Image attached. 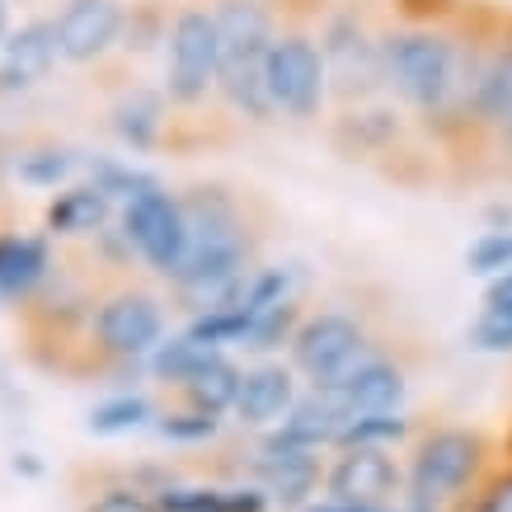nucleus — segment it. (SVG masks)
<instances>
[{
  "label": "nucleus",
  "mask_w": 512,
  "mask_h": 512,
  "mask_svg": "<svg viewBox=\"0 0 512 512\" xmlns=\"http://www.w3.org/2000/svg\"><path fill=\"white\" fill-rule=\"evenodd\" d=\"M52 19L66 66H104L123 43L127 0H62Z\"/></svg>",
  "instance_id": "obj_15"
},
{
  "label": "nucleus",
  "mask_w": 512,
  "mask_h": 512,
  "mask_svg": "<svg viewBox=\"0 0 512 512\" xmlns=\"http://www.w3.org/2000/svg\"><path fill=\"white\" fill-rule=\"evenodd\" d=\"M57 268V240L47 231H0V306H33Z\"/></svg>",
  "instance_id": "obj_16"
},
{
  "label": "nucleus",
  "mask_w": 512,
  "mask_h": 512,
  "mask_svg": "<svg viewBox=\"0 0 512 512\" xmlns=\"http://www.w3.org/2000/svg\"><path fill=\"white\" fill-rule=\"evenodd\" d=\"M301 512H376V508H362V503H343V498L320 494V498L311 503V508H301Z\"/></svg>",
  "instance_id": "obj_39"
},
{
  "label": "nucleus",
  "mask_w": 512,
  "mask_h": 512,
  "mask_svg": "<svg viewBox=\"0 0 512 512\" xmlns=\"http://www.w3.org/2000/svg\"><path fill=\"white\" fill-rule=\"evenodd\" d=\"M325 395L343 419H357V414H381V409H409V367L404 357L386 343H376L367 357H357L353 367L329 381V386H315Z\"/></svg>",
  "instance_id": "obj_11"
},
{
  "label": "nucleus",
  "mask_w": 512,
  "mask_h": 512,
  "mask_svg": "<svg viewBox=\"0 0 512 512\" xmlns=\"http://www.w3.org/2000/svg\"><path fill=\"white\" fill-rule=\"evenodd\" d=\"M282 5V29L268 47V99L273 113L287 123H320L329 113V76L325 57H320V38H315V19L325 15L329 0H278Z\"/></svg>",
  "instance_id": "obj_4"
},
{
  "label": "nucleus",
  "mask_w": 512,
  "mask_h": 512,
  "mask_svg": "<svg viewBox=\"0 0 512 512\" xmlns=\"http://www.w3.org/2000/svg\"><path fill=\"white\" fill-rule=\"evenodd\" d=\"M160 512H273V503L264 498V489L249 480H179L156 498Z\"/></svg>",
  "instance_id": "obj_19"
},
{
  "label": "nucleus",
  "mask_w": 512,
  "mask_h": 512,
  "mask_svg": "<svg viewBox=\"0 0 512 512\" xmlns=\"http://www.w3.org/2000/svg\"><path fill=\"white\" fill-rule=\"evenodd\" d=\"M170 15L174 10L160 5V0H132V5H127V19H123V43H118V52L132 57V62H146V57L165 52Z\"/></svg>",
  "instance_id": "obj_30"
},
{
  "label": "nucleus",
  "mask_w": 512,
  "mask_h": 512,
  "mask_svg": "<svg viewBox=\"0 0 512 512\" xmlns=\"http://www.w3.org/2000/svg\"><path fill=\"white\" fill-rule=\"evenodd\" d=\"M475 151L470 156H512V15H498L470 104Z\"/></svg>",
  "instance_id": "obj_10"
},
{
  "label": "nucleus",
  "mask_w": 512,
  "mask_h": 512,
  "mask_svg": "<svg viewBox=\"0 0 512 512\" xmlns=\"http://www.w3.org/2000/svg\"><path fill=\"white\" fill-rule=\"evenodd\" d=\"M212 15H217V99L240 123H278L264 66L268 47L282 29V5L278 0H212Z\"/></svg>",
  "instance_id": "obj_1"
},
{
  "label": "nucleus",
  "mask_w": 512,
  "mask_h": 512,
  "mask_svg": "<svg viewBox=\"0 0 512 512\" xmlns=\"http://www.w3.org/2000/svg\"><path fill=\"white\" fill-rule=\"evenodd\" d=\"M118 226H123L132 249H137L141 273H151L165 287L188 254V217H184L179 193L160 188L151 198L127 202V207H118Z\"/></svg>",
  "instance_id": "obj_9"
},
{
  "label": "nucleus",
  "mask_w": 512,
  "mask_h": 512,
  "mask_svg": "<svg viewBox=\"0 0 512 512\" xmlns=\"http://www.w3.org/2000/svg\"><path fill=\"white\" fill-rule=\"evenodd\" d=\"M80 179H90L104 198L113 202V207H127V202L137 198H151V193H160L165 188V179H160L156 170H146L141 160L132 156H85V174Z\"/></svg>",
  "instance_id": "obj_26"
},
{
  "label": "nucleus",
  "mask_w": 512,
  "mask_h": 512,
  "mask_svg": "<svg viewBox=\"0 0 512 512\" xmlns=\"http://www.w3.org/2000/svg\"><path fill=\"white\" fill-rule=\"evenodd\" d=\"M480 221H484V231H512V202L508 198L484 202V207H480Z\"/></svg>",
  "instance_id": "obj_36"
},
{
  "label": "nucleus",
  "mask_w": 512,
  "mask_h": 512,
  "mask_svg": "<svg viewBox=\"0 0 512 512\" xmlns=\"http://www.w3.org/2000/svg\"><path fill=\"white\" fill-rule=\"evenodd\" d=\"M423 419L414 409H381V414H357V419L343 423L339 433V447L334 451H348V447H372V451H409V442L419 437Z\"/></svg>",
  "instance_id": "obj_27"
},
{
  "label": "nucleus",
  "mask_w": 512,
  "mask_h": 512,
  "mask_svg": "<svg viewBox=\"0 0 512 512\" xmlns=\"http://www.w3.org/2000/svg\"><path fill=\"white\" fill-rule=\"evenodd\" d=\"M306 381L296 376V367L287 357H259V362H245V381H240V395H235L231 423L249 437L273 433L287 414L296 409Z\"/></svg>",
  "instance_id": "obj_13"
},
{
  "label": "nucleus",
  "mask_w": 512,
  "mask_h": 512,
  "mask_svg": "<svg viewBox=\"0 0 512 512\" xmlns=\"http://www.w3.org/2000/svg\"><path fill=\"white\" fill-rule=\"evenodd\" d=\"M414 132V118L395 104V99H372V104H353V109H334L329 118V141L339 146V156L348 160H381V156H404L400 146Z\"/></svg>",
  "instance_id": "obj_14"
},
{
  "label": "nucleus",
  "mask_w": 512,
  "mask_h": 512,
  "mask_svg": "<svg viewBox=\"0 0 512 512\" xmlns=\"http://www.w3.org/2000/svg\"><path fill=\"white\" fill-rule=\"evenodd\" d=\"M240 381H245V362H240L235 353H217L184 390H179V395H174V404H188V409H198V414L231 419L235 395H240Z\"/></svg>",
  "instance_id": "obj_24"
},
{
  "label": "nucleus",
  "mask_w": 512,
  "mask_h": 512,
  "mask_svg": "<svg viewBox=\"0 0 512 512\" xmlns=\"http://www.w3.org/2000/svg\"><path fill=\"white\" fill-rule=\"evenodd\" d=\"M85 156L90 151H76V146H33L24 156L15 160V174L24 188H57L62 193L66 184H76L80 174H85Z\"/></svg>",
  "instance_id": "obj_29"
},
{
  "label": "nucleus",
  "mask_w": 512,
  "mask_h": 512,
  "mask_svg": "<svg viewBox=\"0 0 512 512\" xmlns=\"http://www.w3.org/2000/svg\"><path fill=\"white\" fill-rule=\"evenodd\" d=\"M221 348H207V343H198V339H188L184 329H170L165 334V343H160L156 353L146 357V386H156V390H165V395H179V390L193 381V376L217 357Z\"/></svg>",
  "instance_id": "obj_23"
},
{
  "label": "nucleus",
  "mask_w": 512,
  "mask_h": 512,
  "mask_svg": "<svg viewBox=\"0 0 512 512\" xmlns=\"http://www.w3.org/2000/svg\"><path fill=\"white\" fill-rule=\"evenodd\" d=\"M160 57H165L160 90L174 113H198L207 109V99H217V15L207 0L174 5Z\"/></svg>",
  "instance_id": "obj_6"
},
{
  "label": "nucleus",
  "mask_w": 512,
  "mask_h": 512,
  "mask_svg": "<svg viewBox=\"0 0 512 512\" xmlns=\"http://www.w3.org/2000/svg\"><path fill=\"white\" fill-rule=\"evenodd\" d=\"M170 127H174V109L160 85H137L132 80L109 104V132L132 151V160L160 151L170 141Z\"/></svg>",
  "instance_id": "obj_18"
},
{
  "label": "nucleus",
  "mask_w": 512,
  "mask_h": 512,
  "mask_svg": "<svg viewBox=\"0 0 512 512\" xmlns=\"http://www.w3.org/2000/svg\"><path fill=\"white\" fill-rule=\"evenodd\" d=\"M10 38V0H0V47Z\"/></svg>",
  "instance_id": "obj_41"
},
{
  "label": "nucleus",
  "mask_w": 512,
  "mask_h": 512,
  "mask_svg": "<svg viewBox=\"0 0 512 512\" xmlns=\"http://www.w3.org/2000/svg\"><path fill=\"white\" fill-rule=\"evenodd\" d=\"M386 512H437V508H428V503H414V498H400L395 508H386Z\"/></svg>",
  "instance_id": "obj_40"
},
{
  "label": "nucleus",
  "mask_w": 512,
  "mask_h": 512,
  "mask_svg": "<svg viewBox=\"0 0 512 512\" xmlns=\"http://www.w3.org/2000/svg\"><path fill=\"white\" fill-rule=\"evenodd\" d=\"M10 470H15L19 480H43L47 461L38 456V451H15V456H10Z\"/></svg>",
  "instance_id": "obj_37"
},
{
  "label": "nucleus",
  "mask_w": 512,
  "mask_h": 512,
  "mask_svg": "<svg viewBox=\"0 0 512 512\" xmlns=\"http://www.w3.org/2000/svg\"><path fill=\"white\" fill-rule=\"evenodd\" d=\"M466 343L475 353L508 357L512 353V306H484L475 311V320L466 325Z\"/></svg>",
  "instance_id": "obj_32"
},
{
  "label": "nucleus",
  "mask_w": 512,
  "mask_h": 512,
  "mask_svg": "<svg viewBox=\"0 0 512 512\" xmlns=\"http://www.w3.org/2000/svg\"><path fill=\"white\" fill-rule=\"evenodd\" d=\"M188 339L207 343V348H221V353H235L240 339H245V311H231V306H212V311H193L184 315L179 325Z\"/></svg>",
  "instance_id": "obj_31"
},
{
  "label": "nucleus",
  "mask_w": 512,
  "mask_h": 512,
  "mask_svg": "<svg viewBox=\"0 0 512 512\" xmlns=\"http://www.w3.org/2000/svg\"><path fill=\"white\" fill-rule=\"evenodd\" d=\"M80 512H160V503L151 494H141V489H132L127 480H99L85 494V503H80Z\"/></svg>",
  "instance_id": "obj_34"
},
{
  "label": "nucleus",
  "mask_w": 512,
  "mask_h": 512,
  "mask_svg": "<svg viewBox=\"0 0 512 512\" xmlns=\"http://www.w3.org/2000/svg\"><path fill=\"white\" fill-rule=\"evenodd\" d=\"M386 19L390 10H376L372 0H329L315 19L334 109L386 99Z\"/></svg>",
  "instance_id": "obj_3"
},
{
  "label": "nucleus",
  "mask_w": 512,
  "mask_h": 512,
  "mask_svg": "<svg viewBox=\"0 0 512 512\" xmlns=\"http://www.w3.org/2000/svg\"><path fill=\"white\" fill-rule=\"evenodd\" d=\"M343 414L334 409V404L320 395V390H301V400H296V409L287 414V419L273 428V442H282V447H296V451H320V456H329V451L339 447V433H343Z\"/></svg>",
  "instance_id": "obj_22"
},
{
  "label": "nucleus",
  "mask_w": 512,
  "mask_h": 512,
  "mask_svg": "<svg viewBox=\"0 0 512 512\" xmlns=\"http://www.w3.org/2000/svg\"><path fill=\"white\" fill-rule=\"evenodd\" d=\"M480 301H484V306H512V268H508V273H498V278L484 282Z\"/></svg>",
  "instance_id": "obj_38"
},
{
  "label": "nucleus",
  "mask_w": 512,
  "mask_h": 512,
  "mask_svg": "<svg viewBox=\"0 0 512 512\" xmlns=\"http://www.w3.org/2000/svg\"><path fill=\"white\" fill-rule=\"evenodd\" d=\"M165 334H170V296L146 278L109 282L85 329V362L94 372L146 367V357L165 343Z\"/></svg>",
  "instance_id": "obj_5"
},
{
  "label": "nucleus",
  "mask_w": 512,
  "mask_h": 512,
  "mask_svg": "<svg viewBox=\"0 0 512 512\" xmlns=\"http://www.w3.org/2000/svg\"><path fill=\"white\" fill-rule=\"evenodd\" d=\"M512 268V231H480L466 245V273L470 278H498Z\"/></svg>",
  "instance_id": "obj_33"
},
{
  "label": "nucleus",
  "mask_w": 512,
  "mask_h": 512,
  "mask_svg": "<svg viewBox=\"0 0 512 512\" xmlns=\"http://www.w3.org/2000/svg\"><path fill=\"white\" fill-rule=\"evenodd\" d=\"M456 512H512V461H498V466L489 470V480Z\"/></svg>",
  "instance_id": "obj_35"
},
{
  "label": "nucleus",
  "mask_w": 512,
  "mask_h": 512,
  "mask_svg": "<svg viewBox=\"0 0 512 512\" xmlns=\"http://www.w3.org/2000/svg\"><path fill=\"white\" fill-rule=\"evenodd\" d=\"M62 62V43H57V19L33 15L19 29H10L0 47V94H24L43 85Z\"/></svg>",
  "instance_id": "obj_17"
},
{
  "label": "nucleus",
  "mask_w": 512,
  "mask_h": 512,
  "mask_svg": "<svg viewBox=\"0 0 512 512\" xmlns=\"http://www.w3.org/2000/svg\"><path fill=\"white\" fill-rule=\"evenodd\" d=\"M160 409H165V404L151 395V386L109 390L104 400L90 404V414H85V433H90V437H104V442L151 433V428H156V419H160Z\"/></svg>",
  "instance_id": "obj_21"
},
{
  "label": "nucleus",
  "mask_w": 512,
  "mask_h": 512,
  "mask_svg": "<svg viewBox=\"0 0 512 512\" xmlns=\"http://www.w3.org/2000/svg\"><path fill=\"white\" fill-rule=\"evenodd\" d=\"M503 461H512V428H508V437H503Z\"/></svg>",
  "instance_id": "obj_42"
},
{
  "label": "nucleus",
  "mask_w": 512,
  "mask_h": 512,
  "mask_svg": "<svg viewBox=\"0 0 512 512\" xmlns=\"http://www.w3.org/2000/svg\"><path fill=\"white\" fill-rule=\"evenodd\" d=\"M226 423L231 419H217V414H198V409H188V404H165L160 409V419L151 433L174 451H207L217 447L221 437H226Z\"/></svg>",
  "instance_id": "obj_28"
},
{
  "label": "nucleus",
  "mask_w": 512,
  "mask_h": 512,
  "mask_svg": "<svg viewBox=\"0 0 512 512\" xmlns=\"http://www.w3.org/2000/svg\"><path fill=\"white\" fill-rule=\"evenodd\" d=\"M0 188H5V156H0Z\"/></svg>",
  "instance_id": "obj_43"
},
{
  "label": "nucleus",
  "mask_w": 512,
  "mask_h": 512,
  "mask_svg": "<svg viewBox=\"0 0 512 512\" xmlns=\"http://www.w3.org/2000/svg\"><path fill=\"white\" fill-rule=\"evenodd\" d=\"M113 217H118V207L90 179H76L62 193H52V202H47V212H43V231L52 240H85L90 245Z\"/></svg>",
  "instance_id": "obj_20"
},
{
  "label": "nucleus",
  "mask_w": 512,
  "mask_h": 512,
  "mask_svg": "<svg viewBox=\"0 0 512 512\" xmlns=\"http://www.w3.org/2000/svg\"><path fill=\"white\" fill-rule=\"evenodd\" d=\"M376 334L367 325V315L357 306H311L301 329H296L292 348H287V362L296 367V376L306 386H329L339 381L357 357H367L376 348Z\"/></svg>",
  "instance_id": "obj_7"
},
{
  "label": "nucleus",
  "mask_w": 512,
  "mask_h": 512,
  "mask_svg": "<svg viewBox=\"0 0 512 512\" xmlns=\"http://www.w3.org/2000/svg\"><path fill=\"white\" fill-rule=\"evenodd\" d=\"M325 494L343 498V503H362V508H376V512L395 508L404 498V456L400 451H372V447L329 451Z\"/></svg>",
  "instance_id": "obj_12"
},
{
  "label": "nucleus",
  "mask_w": 512,
  "mask_h": 512,
  "mask_svg": "<svg viewBox=\"0 0 512 512\" xmlns=\"http://www.w3.org/2000/svg\"><path fill=\"white\" fill-rule=\"evenodd\" d=\"M325 466L329 456L320 451H296L273 437H249V447L240 451V466L226 480L259 484L273 512H301L325 494Z\"/></svg>",
  "instance_id": "obj_8"
},
{
  "label": "nucleus",
  "mask_w": 512,
  "mask_h": 512,
  "mask_svg": "<svg viewBox=\"0 0 512 512\" xmlns=\"http://www.w3.org/2000/svg\"><path fill=\"white\" fill-rule=\"evenodd\" d=\"M503 461V451L489 433L470 423H423L419 437L404 451V498L428 503L437 512H456L489 470Z\"/></svg>",
  "instance_id": "obj_2"
},
{
  "label": "nucleus",
  "mask_w": 512,
  "mask_h": 512,
  "mask_svg": "<svg viewBox=\"0 0 512 512\" xmlns=\"http://www.w3.org/2000/svg\"><path fill=\"white\" fill-rule=\"evenodd\" d=\"M306 311H311L306 301H282V306H264V311L245 315V339H240L235 353L245 357V362H259V357H287V348H292Z\"/></svg>",
  "instance_id": "obj_25"
}]
</instances>
